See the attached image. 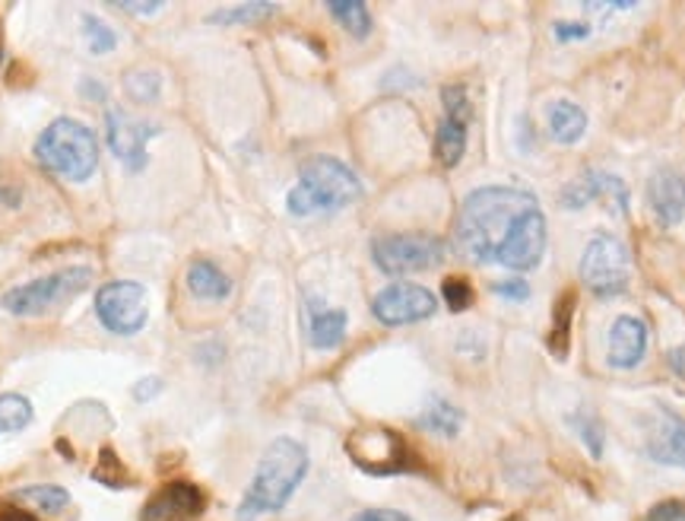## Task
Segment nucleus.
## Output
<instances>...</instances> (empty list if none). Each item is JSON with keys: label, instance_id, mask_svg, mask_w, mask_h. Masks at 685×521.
I'll use <instances>...</instances> for the list:
<instances>
[{"label": "nucleus", "instance_id": "f257e3e1", "mask_svg": "<svg viewBox=\"0 0 685 521\" xmlns=\"http://www.w3.org/2000/svg\"><path fill=\"white\" fill-rule=\"evenodd\" d=\"M457 249L473 264H502L507 270L540 267L549 229L540 204L521 187H479L461 204Z\"/></svg>", "mask_w": 685, "mask_h": 521}, {"label": "nucleus", "instance_id": "f03ea898", "mask_svg": "<svg viewBox=\"0 0 685 521\" xmlns=\"http://www.w3.org/2000/svg\"><path fill=\"white\" fill-rule=\"evenodd\" d=\"M308 474V451L295 439H273L260 455L252 486L242 496L238 521H257L260 516H273L292 499Z\"/></svg>", "mask_w": 685, "mask_h": 521}, {"label": "nucleus", "instance_id": "7ed1b4c3", "mask_svg": "<svg viewBox=\"0 0 685 521\" xmlns=\"http://www.w3.org/2000/svg\"><path fill=\"white\" fill-rule=\"evenodd\" d=\"M362 197L359 175L333 159V156H311L298 169V185L289 191L286 207L292 217H318L337 214Z\"/></svg>", "mask_w": 685, "mask_h": 521}, {"label": "nucleus", "instance_id": "20e7f679", "mask_svg": "<svg viewBox=\"0 0 685 521\" xmlns=\"http://www.w3.org/2000/svg\"><path fill=\"white\" fill-rule=\"evenodd\" d=\"M36 159L68 182H86L99 166V141L86 124L58 118L38 134Z\"/></svg>", "mask_w": 685, "mask_h": 521}, {"label": "nucleus", "instance_id": "39448f33", "mask_svg": "<svg viewBox=\"0 0 685 521\" xmlns=\"http://www.w3.org/2000/svg\"><path fill=\"white\" fill-rule=\"evenodd\" d=\"M89 283H93V267H68V270H58V274H48V277H38V280L7 290L0 296V308L10 315H20V318H36V315H45V312L76 299L79 293H86Z\"/></svg>", "mask_w": 685, "mask_h": 521}, {"label": "nucleus", "instance_id": "423d86ee", "mask_svg": "<svg viewBox=\"0 0 685 521\" xmlns=\"http://www.w3.org/2000/svg\"><path fill=\"white\" fill-rule=\"evenodd\" d=\"M371 258L391 277L432 270L444 260V242L429 232H388L375 239Z\"/></svg>", "mask_w": 685, "mask_h": 521}, {"label": "nucleus", "instance_id": "0eeeda50", "mask_svg": "<svg viewBox=\"0 0 685 521\" xmlns=\"http://www.w3.org/2000/svg\"><path fill=\"white\" fill-rule=\"evenodd\" d=\"M577 277L580 283L594 293V296H619L628 287V249L615 239V235H594L580 255L577 264Z\"/></svg>", "mask_w": 685, "mask_h": 521}, {"label": "nucleus", "instance_id": "6e6552de", "mask_svg": "<svg viewBox=\"0 0 685 521\" xmlns=\"http://www.w3.org/2000/svg\"><path fill=\"white\" fill-rule=\"evenodd\" d=\"M96 315L111 335L134 337L149 318L146 290L134 280H114L96 293Z\"/></svg>", "mask_w": 685, "mask_h": 521}, {"label": "nucleus", "instance_id": "1a4fd4ad", "mask_svg": "<svg viewBox=\"0 0 685 521\" xmlns=\"http://www.w3.org/2000/svg\"><path fill=\"white\" fill-rule=\"evenodd\" d=\"M350 455L368 474H397L409 468V451L403 446L394 429L388 426H375V429H359L350 436Z\"/></svg>", "mask_w": 685, "mask_h": 521}, {"label": "nucleus", "instance_id": "9d476101", "mask_svg": "<svg viewBox=\"0 0 685 521\" xmlns=\"http://www.w3.org/2000/svg\"><path fill=\"white\" fill-rule=\"evenodd\" d=\"M435 308H438L435 293L419 283H391L371 299V315L388 328L426 322V318H432Z\"/></svg>", "mask_w": 685, "mask_h": 521}, {"label": "nucleus", "instance_id": "9b49d317", "mask_svg": "<svg viewBox=\"0 0 685 521\" xmlns=\"http://www.w3.org/2000/svg\"><path fill=\"white\" fill-rule=\"evenodd\" d=\"M444 118L435 131V159L444 169H454L467 149V128L473 118V106L464 86H444Z\"/></svg>", "mask_w": 685, "mask_h": 521}, {"label": "nucleus", "instance_id": "f8f14e48", "mask_svg": "<svg viewBox=\"0 0 685 521\" xmlns=\"http://www.w3.org/2000/svg\"><path fill=\"white\" fill-rule=\"evenodd\" d=\"M106 134H109V147L111 153L131 169V172H140L146 166V144L149 137L159 134L156 124H146L140 118H134L124 109H109L106 114Z\"/></svg>", "mask_w": 685, "mask_h": 521}, {"label": "nucleus", "instance_id": "ddd939ff", "mask_svg": "<svg viewBox=\"0 0 685 521\" xmlns=\"http://www.w3.org/2000/svg\"><path fill=\"white\" fill-rule=\"evenodd\" d=\"M597 197H613L619 214H628V187H625V182L619 175H610V172L587 169V172L575 175L559 194L562 207H568V210H580V207H587Z\"/></svg>", "mask_w": 685, "mask_h": 521}, {"label": "nucleus", "instance_id": "4468645a", "mask_svg": "<svg viewBox=\"0 0 685 521\" xmlns=\"http://www.w3.org/2000/svg\"><path fill=\"white\" fill-rule=\"evenodd\" d=\"M204 512V493L187 481L162 486L144 509V521H194Z\"/></svg>", "mask_w": 685, "mask_h": 521}, {"label": "nucleus", "instance_id": "2eb2a0df", "mask_svg": "<svg viewBox=\"0 0 685 521\" xmlns=\"http://www.w3.org/2000/svg\"><path fill=\"white\" fill-rule=\"evenodd\" d=\"M648 353V325L635 315H619L610 331V366L635 369Z\"/></svg>", "mask_w": 685, "mask_h": 521}, {"label": "nucleus", "instance_id": "dca6fc26", "mask_svg": "<svg viewBox=\"0 0 685 521\" xmlns=\"http://www.w3.org/2000/svg\"><path fill=\"white\" fill-rule=\"evenodd\" d=\"M648 204L660 226H680L685 217V179L680 172H657L648 182Z\"/></svg>", "mask_w": 685, "mask_h": 521}, {"label": "nucleus", "instance_id": "f3484780", "mask_svg": "<svg viewBox=\"0 0 685 521\" xmlns=\"http://www.w3.org/2000/svg\"><path fill=\"white\" fill-rule=\"evenodd\" d=\"M650 461L666 464V468H685V423L663 413L660 423L650 429L648 436Z\"/></svg>", "mask_w": 685, "mask_h": 521}, {"label": "nucleus", "instance_id": "a211bd4d", "mask_svg": "<svg viewBox=\"0 0 685 521\" xmlns=\"http://www.w3.org/2000/svg\"><path fill=\"white\" fill-rule=\"evenodd\" d=\"M546 124H549V134H552L555 144L572 147V144H577V141L584 137V131H587V114H584V109L575 106V102L559 99V102L549 106Z\"/></svg>", "mask_w": 685, "mask_h": 521}, {"label": "nucleus", "instance_id": "6ab92c4d", "mask_svg": "<svg viewBox=\"0 0 685 521\" xmlns=\"http://www.w3.org/2000/svg\"><path fill=\"white\" fill-rule=\"evenodd\" d=\"M187 290H191V296L219 302V299H229L232 280L219 270L213 260H194L187 267Z\"/></svg>", "mask_w": 685, "mask_h": 521}, {"label": "nucleus", "instance_id": "aec40b11", "mask_svg": "<svg viewBox=\"0 0 685 521\" xmlns=\"http://www.w3.org/2000/svg\"><path fill=\"white\" fill-rule=\"evenodd\" d=\"M308 337L315 350H333L343 343L346 337V312L343 308H321L315 312L311 325H308Z\"/></svg>", "mask_w": 685, "mask_h": 521}, {"label": "nucleus", "instance_id": "412c9836", "mask_svg": "<svg viewBox=\"0 0 685 521\" xmlns=\"http://www.w3.org/2000/svg\"><path fill=\"white\" fill-rule=\"evenodd\" d=\"M20 502H26L29 509L36 512H45V516H61L68 506H71V493L64 486L54 484H38V486H23L16 493Z\"/></svg>", "mask_w": 685, "mask_h": 521}, {"label": "nucleus", "instance_id": "4be33fe9", "mask_svg": "<svg viewBox=\"0 0 685 521\" xmlns=\"http://www.w3.org/2000/svg\"><path fill=\"white\" fill-rule=\"evenodd\" d=\"M416 423H419L423 429H429V433H438V436H457V433H461V423H464V413L454 408L451 401L435 398L432 404L419 413Z\"/></svg>", "mask_w": 685, "mask_h": 521}, {"label": "nucleus", "instance_id": "5701e85b", "mask_svg": "<svg viewBox=\"0 0 685 521\" xmlns=\"http://www.w3.org/2000/svg\"><path fill=\"white\" fill-rule=\"evenodd\" d=\"M572 318H575V293L555 299L552 312V331H549V350L565 360L568 356V337H572Z\"/></svg>", "mask_w": 685, "mask_h": 521}, {"label": "nucleus", "instance_id": "b1692460", "mask_svg": "<svg viewBox=\"0 0 685 521\" xmlns=\"http://www.w3.org/2000/svg\"><path fill=\"white\" fill-rule=\"evenodd\" d=\"M327 10L350 36L368 38L371 33V13L362 0H333V3H327Z\"/></svg>", "mask_w": 685, "mask_h": 521}, {"label": "nucleus", "instance_id": "393cba45", "mask_svg": "<svg viewBox=\"0 0 685 521\" xmlns=\"http://www.w3.org/2000/svg\"><path fill=\"white\" fill-rule=\"evenodd\" d=\"M33 416H36V410L29 404V398L13 395V391L0 395V436L26 429L33 423Z\"/></svg>", "mask_w": 685, "mask_h": 521}, {"label": "nucleus", "instance_id": "a878e982", "mask_svg": "<svg viewBox=\"0 0 685 521\" xmlns=\"http://www.w3.org/2000/svg\"><path fill=\"white\" fill-rule=\"evenodd\" d=\"M568 423L575 426V433L580 436V443L587 446V451L594 458H603V443H607V433H603V423L590 413V410H577L568 416Z\"/></svg>", "mask_w": 685, "mask_h": 521}, {"label": "nucleus", "instance_id": "bb28decb", "mask_svg": "<svg viewBox=\"0 0 685 521\" xmlns=\"http://www.w3.org/2000/svg\"><path fill=\"white\" fill-rule=\"evenodd\" d=\"M277 13V3H238V7H229V10H219L213 16V23H257L264 16Z\"/></svg>", "mask_w": 685, "mask_h": 521}, {"label": "nucleus", "instance_id": "cd10ccee", "mask_svg": "<svg viewBox=\"0 0 685 521\" xmlns=\"http://www.w3.org/2000/svg\"><path fill=\"white\" fill-rule=\"evenodd\" d=\"M83 36L89 41V51L93 54H109L111 48L118 45V36H114V29H109L102 20H96V16H83Z\"/></svg>", "mask_w": 685, "mask_h": 521}, {"label": "nucleus", "instance_id": "c85d7f7f", "mask_svg": "<svg viewBox=\"0 0 685 521\" xmlns=\"http://www.w3.org/2000/svg\"><path fill=\"white\" fill-rule=\"evenodd\" d=\"M441 299L448 302L451 312H464V308L473 305V287L464 277H448L444 287H441Z\"/></svg>", "mask_w": 685, "mask_h": 521}, {"label": "nucleus", "instance_id": "c756f323", "mask_svg": "<svg viewBox=\"0 0 685 521\" xmlns=\"http://www.w3.org/2000/svg\"><path fill=\"white\" fill-rule=\"evenodd\" d=\"M93 477H96V481H102V484H109V486L127 484V471H124V464L114 458V451H111V448H106V451H102V458H99V464H96Z\"/></svg>", "mask_w": 685, "mask_h": 521}, {"label": "nucleus", "instance_id": "7c9ffc66", "mask_svg": "<svg viewBox=\"0 0 685 521\" xmlns=\"http://www.w3.org/2000/svg\"><path fill=\"white\" fill-rule=\"evenodd\" d=\"M159 74H152V71H137V74L127 76V89H131V96L134 99H140V102H152V99H159Z\"/></svg>", "mask_w": 685, "mask_h": 521}, {"label": "nucleus", "instance_id": "2f4dec72", "mask_svg": "<svg viewBox=\"0 0 685 521\" xmlns=\"http://www.w3.org/2000/svg\"><path fill=\"white\" fill-rule=\"evenodd\" d=\"M496 296L507 299V302H527L530 299V283L524 277H505L492 287Z\"/></svg>", "mask_w": 685, "mask_h": 521}, {"label": "nucleus", "instance_id": "473e14b6", "mask_svg": "<svg viewBox=\"0 0 685 521\" xmlns=\"http://www.w3.org/2000/svg\"><path fill=\"white\" fill-rule=\"evenodd\" d=\"M645 521H685V499H663L650 509Z\"/></svg>", "mask_w": 685, "mask_h": 521}, {"label": "nucleus", "instance_id": "72a5a7b5", "mask_svg": "<svg viewBox=\"0 0 685 521\" xmlns=\"http://www.w3.org/2000/svg\"><path fill=\"white\" fill-rule=\"evenodd\" d=\"M552 36H555V41H562V45H568V41H584V38L590 36V26H587V23H575V20H562V23L552 26Z\"/></svg>", "mask_w": 685, "mask_h": 521}, {"label": "nucleus", "instance_id": "f704fd0d", "mask_svg": "<svg viewBox=\"0 0 685 521\" xmlns=\"http://www.w3.org/2000/svg\"><path fill=\"white\" fill-rule=\"evenodd\" d=\"M353 521H413L406 512L397 509H362L359 516H353Z\"/></svg>", "mask_w": 685, "mask_h": 521}, {"label": "nucleus", "instance_id": "c9c22d12", "mask_svg": "<svg viewBox=\"0 0 685 521\" xmlns=\"http://www.w3.org/2000/svg\"><path fill=\"white\" fill-rule=\"evenodd\" d=\"M159 391H162V381H159V378H144V381L134 385V398H137V401H152Z\"/></svg>", "mask_w": 685, "mask_h": 521}, {"label": "nucleus", "instance_id": "e433bc0d", "mask_svg": "<svg viewBox=\"0 0 685 521\" xmlns=\"http://www.w3.org/2000/svg\"><path fill=\"white\" fill-rule=\"evenodd\" d=\"M114 10H124V13H137V16H152L162 10V3H114Z\"/></svg>", "mask_w": 685, "mask_h": 521}, {"label": "nucleus", "instance_id": "4c0bfd02", "mask_svg": "<svg viewBox=\"0 0 685 521\" xmlns=\"http://www.w3.org/2000/svg\"><path fill=\"white\" fill-rule=\"evenodd\" d=\"M0 521H38L36 516H29L26 509H20V506H3L0 509Z\"/></svg>", "mask_w": 685, "mask_h": 521}]
</instances>
